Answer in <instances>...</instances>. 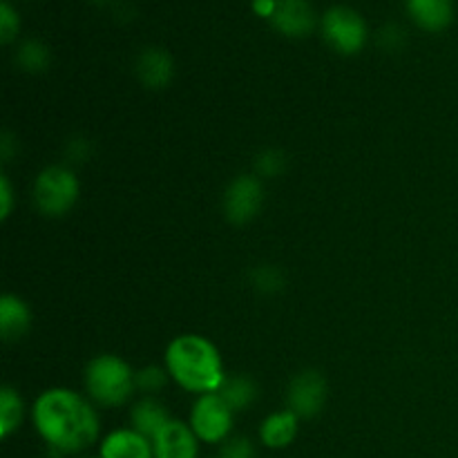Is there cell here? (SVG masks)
<instances>
[{
  "label": "cell",
  "instance_id": "cell-1",
  "mask_svg": "<svg viewBox=\"0 0 458 458\" xmlns=\"http://www.w3.org/2000/svg\"><path fill=\"white\" fill-rule=\"evenodd\" d=\"M31 423L56 454H79L98 441L101 419L94 403L70 387H49L31 405Z\"/></svg>",
  "mask_w": 458,
  "mask_h": 458
},
{
  "label": "cell",
  "instance_id": "cell-22",
  "mask_svg": "<svg viewBox=\"0 0 458 458\" xmlns=\"http://www.w3.org/2000/svg\"><path fill=\"white\" fill-rule=\"evenodd\" d=\"M286 170V155L277 148H264L255 157V174L259 179H276Z\"/></svg>",
  "mask_w": 458,
  "mask_h": 458
},
{
  "label": "cell",
  "instance_id": "cell-26",
  "mask_svg": "<svg viewBox=\"0 0 458 458\" xmlns=\"http://www.w3.org/2000/svg\"><path fill=\"white\" fill-rule=\"evenodd\" d=\"M13 204H16V197H13V186L9 182L7 174H0V219L7 222L13 213Z\"/></svg>",
  "mask_w": 458,
  "mask_h": 458
},
{
  "label": "cell",
  "instance_id": "cell-18",
  "mask_svg": "<svg viewBox=\"0 0 458 458\" xmlns=\"http://www.w3.org/2000/svg\"><path fill=\"white\" fill-rule=\"evenodd\" d=\"M25 419V403L12 385L0 387V437L9 438L13 432H18Z\"/></svg>",
  "mask_w": 458,
  "mask_h": 458
},
{
  "label": "cell",
  "instance_id": "cell-10",
  "mask_svg": "<svg viewBox=\"0 0 458 458\" xmlns=\"http://www.w3.org/2000/svg\"><path fill=\"white\" fill-rule=\"evenodd\" d=\"M134 76L148 89L168 88L174 79V61L164 47H146L134 58Z\"/></svg>",
  "mask_w": 458,
  "mask_h": 458
},
{
  "label": "cell",
  "instance_id": "cell-13",
  "mask_svg": "<svg viewBox=\"0 0 458 458\" xmlns=\"http://www.w3.org/2000/svg\"><path fill=\"white\" fill-rule=\"evenodd\" d=\"M31 329V309L21 295L4 293L0 298V335L7 344L25 338Z\"/></svg>",
  "mask_w": 458,
  "mask_h": 458
},
{
  "label": "cell",
  "instance_id": "cell-2",
  "mask_svg": "<svg viewBox=\"0 0 458 458\" xmlns=\"http://www.w3.org/2000/svg\"><path fill=\"white\" fill-rule=\"evenodd\" d=\"M164 367L170 380L188 394H215L226 383V367L213 340L201 334H179L168 343Z\"/></svg>",
  "mask_w": 458,
  "mask_h": 458
},
{
  "label": "cell",
  "instance_id": "cell-15",
  "mask_svg": "<svg viewBox=\"0 0 458 458\" xmlns=\"http://www.w3.org/2000/svg\"><path fill=\"white\" fill-rule=\"evenodd\" d=\"M173 420L168 407L157 396H141L132 407H130V428L137 429L139 434L152 438Z\"/></svg>",
  "mask_w": 458,
  "mask_h": 458
},
{
  "label": "cell",
  "instance_id": "cell-20",
  "mask_svg": "<svg viewBox=\"0 0 458 458\" xmlns=\"http://www.w3.org/2000/svg\"><path fill=\"white\" fill-rule=\"evenodd\" d=\"M250 286L262 295H276L284 289V276L273 264H259L250 271Z\"/></svg>",
  "mask_w": 458,
  "mask_h": 458
},
{
  "label": "cell",
  "instance_id": "cell-5",
  "mask_svg": "<svg viewBox=\"0 0 458 458\" xmlns=\"http://www.w3.org/2000/svg\"><path fill=\"white\" fill-rule=\"evenodd\" d=\"M320 31L325 43L343 56H353V54L362 52L367 38H369L365 18L347 4H334L327 9L322 13Z\"/></svg>",
  "mask_w": 458,
  "mask_h": 458
},
{
  "label": "cell",
  "instance_id": "cell-29",
  "mask_svg": "<svg viewBox=\"0 0 458 458\" xmlns=\"http://www.w3.org/2000/svg\"><path fill=\"white\" fill-rule=\"evenodd\" d=\"M98 3H101V0H98Z\"/></svg>",
  "mask_w": 458,
  "mask_h": 458
},
{
  "label": "cell",
  "instance_id": "cell-9",
  "mask_svg": "<svg viewBox=\"0 0 458 458\" xmlns=\"http://www.w3.org/2000/svg\"><path fill=\"white\" fill-rule=\"evenodd\" d=\"M271 25L289 38H302L316 30L318 18L309 0H276Z\"/></svg>",
  "mask_w": 458,
  "mask_h": 458
},
{
  "label": "cell",
  "instance_id": "cell-17",
  "mask_svg": "<svg viewBox=\"0 0 458 458\" xmlns=\"http://www.w3.org/2000/svg\"><path fill=\"white\" fill-rule=\"evenodd\" d=\"M219 396L231 405L233 411H244L259 398V387L250 376L235 374L228 376L226 383L219 389Z\"/></svg>",
  "mask_w": 458,
  "mask_h": 458
},
{
  "label": "cell",
  "instance_id": "cell-4",
  "mask_svg": "<svg viewBox=\"0 0 458 458\" xmlns=\"http://www.w3.org/2000/svg\"><path fill=\"white\" fill-rule=\"evenodd\" d=\"M81 197V182L70 165L54 164L40 170L31 186V199L43 217L61 219Z\"/></svg>",
  "mask_w": 458,
  "mask_h": 458
},
{
  "label": "cell",
  "instance_id": "cell-6",
  "mask_svg": "<svg viewBox=\"0 0 458 458\" xmlns=\"http://www.w3.org/2000/svg\"><path fill=\"white\" fill-rule=\"evenodd\" d=\"M233 423H235V411L219 396V392L197 396L188 416V425L195 437L199 438V443H208V445L228 441Z\"/></svg>",
  "mask_w": 458,
  "mask_h": 458
},
{
  "label": "cell",
  "instance_id": "cell-3",
  "mask_svg": "<svg viewBox=\"0 0 458 458\" xmlns=\"http://www.w3.org/2000/svg\"><path fill=\"white\" fill-rule=\"evenodd\" d=\"M134 374H137V369H132V365L125 358L116 356V353H98L85 365V396L94 405L107 407V410L125 405L137 392Z\"/></svg>",
  "mask_w": 458,
  "mask_h": 458
},
{
  "label": "cell",
  "instance_id": "cell-8",
  "mask_svg": "<svg viewBox=\"0 0 458 458\" xmlns=\"http://www.w3.org/2000/svg\"><path fill=\"white\" fill-rule=\"evenodd\" d=\"M329 396V385L327 378L318 369H302L291 378L286 389V410L293 411L300 420L316 419L327 405Z\"/></svg>",
  "mask_w": 458,
  "mask_h": 458
},
{
  "label": "cell",
  "instance_id": "cell-24",
  "mask_svg": "<svg viewBox=\"0 0 458 458\" xmlns=\"http://www.w3.org/2000/svg\"><path fill=\"white\" fill-rule=\"evenodd\" d=\"M219 458H255V447L250 438L246 437H231L222 443Z\"/></svg>",
  "mask_w": 458,
  "mask_h": 458
},
{
  "label": "cell",
  "instance_id": "cell-21",
  "mask_svg": "<svg viewBox=\"0 0 458 458\" xmlns=\"http://www.w3.org/2000/svg\"><path fill=\"white\" fill-rule=\"evenodd\" d=\"M168 371L161 365H148L143 367V369H137V374H134L137 392H141L143 396H157V394L168 385Z\"/></svg>",
  "mask_w": 458,
  "mask_h": 458
},
{
  "label": "cell",
  "instance_id": "cell-7",
  "mask_svg": "<svg viewBox=\"0 0 458 458\" xmlns=\"http://www.w3.org/2000/svg\"><path fill=\"white\" fill-rule=\"evenodd\" d=\"M264 183L258 174H237L222 197L224 217L233 226L253 222L264 206Z\"/></svg>",
  "mask_w": 458,
  "mask_h": 458
},
{
  "label": "cell",
  "instance_id": "cell-19",
  "mask_svg": "<svg viewBox=\"0 0 458 458\" xmlns=\"http://www.w3.org/2000/svg\"><path fill=\"white\" fill-rule=\"evenodd\" d=\"M16 63L30 74H40L52 63V52L47 45L38 38H27L18 45L16 49Z\"/></svg>",
  "mask_w": 458,
  "mask_h": 458
},
{
  "label": "cell",
  "instance_id": "cell-14",
  "mask_svg": "<svg viewBox=\"0 0 458 458\" xmlns=\"http://www.w3.org/2000/svg\"><path fill=\"white\" fill-rule=\"evenodd\" d=\"M407 16L425 31L447 30L454 21V0H405Z\"/></svg>",
  "mask_w": 458,
  "mask_h": 458
},
{
  "label": "cell",
  "instance_id": "cell-11",
  "mask_svg": "<svg viewBox=\"0 0 458 458\" xmlns=\"http://www.w3.org/2000/svg\"><path fill=\"white\" fill-rule=\"evenodd\" d=\"M155 458H197L199 454V438L183 420L173 419L155 438Z\"/></svg>",
  "mask_w": 458,
  "mask_h": 458
},
{
  "label": "cell",
  "instance_id": "cell-16",
  "mask_svg": "<svg viewBox=\"0 0 458 458\" xmlns=\"http://www.w3.org/2000/svg\"><path fill=\"white\" fill-rule=\"evenodd\" d=\"M300 419L291 410H280L268 414L259 423V441L268 450H284L298 438Z\"/></svg>",
  "mask_w": 458,
  "mask_h": 458
},
{
  "label": "cell",
  "instance_id": "cell-27",
  "mask_svg": "<svg viewBox=\"0 0 458 458\" xmlns=\"http://www.w3.org/2000/svg\"><path fill=\"white\" fill-rule=\"evenodd\" d=\"M88 150H89V143L85 141H79V139H70V141H67V157H70V161L74 159V161H85L88 159Z\"/></svg>",
  "mask_w": 458,
  "mask_h": 458
},
{
  "label": "cell",
  "instance_id": "cell-23",
  "mask_svg": "<svg viewBox=\"0 0 458 458\" xmlns=\"http://www.w3.org/2000/svg\"><path fill=\"white\" fill-rule=\"evenodd\" d=\"M21 31V16L9 0L0 3V43L9 45L18 38Z\"/></svg>",
  "mask_w": 458,
  "mask_h": 458
},
{
  "label": "cell",
  "instance_id": "cell-12",
  "mask_svg": "<svg viewBox=\"0 0 458 458\" xmlns=\"http://www.w3.org/2000/svg\"><path fill=\"white\" fill-rule=\"evenodd\" d=\"M98 458H155V445L137 429L119 428L101 438Z\"/></svg>",
  "mask_w": 458,
  "mask_h": 458
},
{
  "label": "cell",
  "instance_id": "cell-28",
  "mask_svg": "<svg viewBox=\"0 0 458 458\" xmlns=\"http://www.w3.org/2000/svg\"><path fill=\"white\" fill-rule=\"evenodd\" d=\"M253 9L258 16L268 18V21H271L273 9H276V0H253Z\"/></svg>",
  "mask_w": 458,
  "mask_h": 458
},
{
  "label": "cell",
  "instance_id": "cell-25",
  "mask_svg": "<svg viewBox=\"0 0 458 458\" xmlns=\"http://www.w3.org/2000/svg\"><path fill=\"white\" fill-rule=\"evenodd\" d=\"M378 40L387 52H396V49H401L403 43H405V31L398 25H394V22H387V25L380 30Z\"/></svg>",
  "mask_w": 458,
  "mask_h": 458
}]
</instances>
